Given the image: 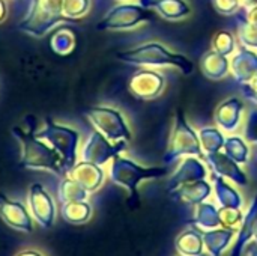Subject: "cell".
<instances>
[{"label": "cell", "instance_id": "20", "mask_svg": "<svg viewBox=\"0 0 257 256\" xmlns=\"http://www.w3.org/2000/svg\"><path fill=\"white\" fill-rule=\"evenodd\" d=\"M50 48L60 56L69 54L75 48V35L69 27H60L50 39Z\"/></svg>", "mask_w": 257, "mask_h": 256}, {"label": "cell", "instance_id": "26", "mask_svg": "<svg viewBox=\"0 0 257 256\" xmlns=\"http://www.w3.org/2000/svg\"><path fill=\"white\" fill-rule=\"evenodd\" d=\"M212 50L223 54V56H230L235 51V39L230 32L221 30L218 32L214 39H212Z\"/></svg>", "mask_w": 257, "mask_h": 256}, {"label": "cell", "instance_id": "5", "mask_svg": "<svg viewBox=\"0 0 257 256\" xmlns=\"http://www.w3.org/2000/svg\"><path fill=\"white\" fill-rule=\"evenodd\" d=\"M181 155L203 157V152H202L199 134L190 127L184 113L178 112L175 125H173V130H172V134L169 139V148L164 155V161L166 163L175 161Z\"/></svg>", "mask_w": 257, "mask_h": 256}, {"label": "cell", "instance_id": "18", "mask_svg": "<svg viewBox=\"0 0 257 256\" xmlns=\"http://www.w3.org/2000/svg\"><path fill=\"white\" fill-rule=\"evenodd\" d=\"M200 66L203 74L211 80H221L230 71V62L227 60V56H223L214 50L208 51L202 57Z\"/></svg>", "mask_w": 257, "mask_h": 256}, {"label": "cell", "instance_id": "35", "mask_svg": "<svg viewBox=\"0 0 257 256\" xmlns=\"http://www.w3.org/2000/svg\"><path fill=\"white\" fill-rule=\"evenodd\" d=\"M248 84H250V86H251L253 89H256V91H257V72L254 74V77L251 78V81H250Z\"/></svg>", "mask_w": 257, "mask_h": 256}, {"label": "cell", "instance_id": "7", "mask_svg": "<svg viewBox=\"0 0 257 256\" xmlns=\"http://www.w3.org/2000/svg\"><path fill=\"white\" fill-rule=\"evenodd\" d=\"M154 14L143 5L122 3L113 8L98 24V30H123L139 26L140 23L151 21Z\"/></svg>", "mask_w": 257, "mask_h": 256}, {"label": "cell", "instance_id": "33", "mask_svg": "<svg viewBox=\"0 0 257 256\" xmlns=\"http://www.w3.org/2000/svg\"><path fill=\"white\" fill-rule=\"evenodd\" d=\"M17 256H42L41 253L35 252V250H24V252H20Z\"/></svg>", "mask_w": 257, "mask_h": 256}, {"label": "cell", "instance_id": "32", "mask_svg": "<svg viewBox=\"0 0 257 256\" xmlns=\"http://www.w3.org/2000/svg\"><path fill=\"white\" fill-rule=\"evenodd\" d=\"M6 12H8L6 3H5V0H0V23L6 18Z\"/></svg>", "mask_w": 257, "mask_h": 256}, {"label": "cell", "instance_id": "15", "mask_svg": "<svg viewBox=\"0 0 257 256\" xmlns=\"http://www.w3.org/2000/svg\"><path fill=\"white\" fill-rule=\"evenodd\" d=\"M66 175L71 177L72 180H75L87 192L96 190L101 186L102 178H104V174L98 164H93V163H89L84 160L81 163H77Z\"/></svg>", "mask_w": 257, "mask_h": 256}, {"label": "cell", "instance_id": "2", "mask_svg": "<svg viewBox=\"0 0 257 256\" xmlns=\"http://www.w3.org/2000/svg\"><path fill=\"white\" fill-rule=\"evenodd\" d=\"M116 57L122 62L142 66H166L172 65L181 69L185 75L193 72V63L182 54L172 53L160 42H148L140 47L117 53Z\"/></svg>", "mask_w": 257, "mask_h": 256}, {"label": "cell", "instance_id": "14", "mask_svg": "<svg viewBox=\"0 0 257 256\" xmlns=\"http://www.w3.org/2000/svg\"><path fill=\"white\" fill-rule=\"evenodd\" d=\"M242 109H244V103L239 98L232 97V98L224 100L215 110L217 125L226 133L236 131V128L241 124Z\"/></svg>", "mask_w": 257, "mask_h": 256}, {"label": "cell", "instance_id": "13", "mask_svg": "<svg viewBox=\"0 0 257 256\" xmlns=\"http://www.w3.org/2000/svg\"><path fill=\"white\" fill-rule=\"evenodd\" d=\"M230 71L233 78L239 83H250L257 72V53L253 48L241 47L230 60Z\"/></svg>", "mask_w": 257, "mask_h": 256}, {"label": "cell", "instance_id": "3", "mask_svg": "<svg viewBox=\"0 0 257 256\" xmlns=\"http://www.w3.org/2000/svg\"><path fill=\"white\" fill-rule=\"evenodd\" d=\"M63 0H29V11L18 29L33 38L48 33L56 24L66 21L63 17Z\"/></svg>", "mask_w": 257, "mask_h": 256}, {"label": "cell", "instance_id": "10", "mask_svg": "<svg viewBox=\"0 0 257 256\" xmlns=\"http://www.w3.org/2000/svg\"><path fill=\"white\" fill-rule=\"evenodd\" d=\"M164 77L152 69H143L136 72L130 80V91L139 100H154L164 89Z\"/></svg>", "mask_w": 257, "mask_h": 256}, {"label": "cell", "instance_id": "21", "mask_svg": "<svg viewBox=\"0 0 257 256\" xmlns=\"http://www.w3.org/2000/svg\"><path fill=\"white\" fill-rule=\"evenodd\" d=\"M199 139H200L202 149L206 154L218 152L221 148H224V142H226V137L218 128H202L199 133Z\"/></svg>", "mask_w": 257, "mask_h": 256}, {"label": "cell", "instance_id": "31", "mask_svg": "<svg viewBox=\"0 0 257 256\" xmlns=\"http://www.w3.org/2000/svg\"><path fill=\"white\" fill-rule=\"evenodd\" d=\"M241 89H242V94L247 97V98H250L251 101H254L257 104V91L256 89H253L248 83H244V84H241Z\"/></svg>", "mask_w": 257, "mask_h": 256}, {"label": "cell", "instance_id": "23", "mask_svg": "<svg viewBox=\"0 0 257 256\" xmlns=\"http://www.w3.org/2000/svg\"><path fill=\"white\" fill-rule=\"evenodd\" d=\"M89 214H90V208L83 201L66 202L62 205V216L69 223H81L87 220Z\"/></svg>", "mask_w": 257, "mask_h": 256}, {"label": "cell", "instance_id": "9", "mask_svg": "<svg viewBox=\"0 0 257 256\" xmlns=\"http://www.w3.org/2000/svg\"><path fill=\"white\" fill-rule=\"evenodd\" d=\"M164 174H166V169H157V167L146 169L120 155H116L111 163V178L117 181L119 184L130 187L131 190H134V187L137 186L140 180L160 177Z\"/></svg>", "mask_w": 257, "mask_h": 256}, {"label": "cell", "instance_id": "30", "mask_svg": "<svg viewBox=\"0 0 257 256\" xmlns=\"http://www.w3.org/2000/svg\"><path fill=\"white\" fill-rule=\"evenodd\" d=\"M238 18L245 20V21H248L251 24H257V5L247 8L245 15H238Z\"/></svg>", "mask_w": 257, "mask_h": 256}, {"label": "cell", "instance_id": "34", "mask_svg": "<svg viewBox=\"0 0 257 256\" xmlns=\"http://www.w3.org/2000/svg\"><path fill=\"white\" fill-rule=\"evenodd\" d=\"M241 2H242V5H244L245 8H250V6L257 5V0H241Z\"/></svg>", "mask_w": 257, "mask_h": 256}, {"label": "cell", "instance_id": "1", "mask_svg": "<svg viewBox=\"0 0 257 256\" xmlns=\"http://www.w3.org/2000/svg\"><path fill=\"white\" fill-rule=\"evenodd\" d=\"M33 130L35 125L30 131H24L20 127L12 128V134L21 148L20 167L32 170H51L54 174L63 175L65 172L60 155L45 140L39 139Z\"/></svg>", "mask_w": 257, "mask_h": 256}, {"label": "cell", "instance_id": "19", "mask_svg": "<svg viewBox=\"0 0 257 256\" xmlns=\"http://www.w3.org/2000/svg\"><path fill=\"white\" fill-rule=\"evenodd\" d=\"M206 175V167L197 158L188 157L179 167L178 174L173 177V184H184L193 180H202Z\"/></svg>", "mask_w": 257, "mask_h": 256}, {"label": "cell", "instance_id": "6", "mask_svg": "<svg viewBox=\"0 0 257 256\" xmlns=\"http://www.w3.org/2000/svg\"><path fill=\"white\" fill-rule=\"evenodd\" d=\"M84 116L90 121V124L102 133L108 140H130L131 130L123 118V115L113 107H92L84 112Z\"/></svg>", "mask_w": 257, "mask_h": 256}, {"label": "cell", "instance_id": "29", "mask_svg": "<svg viewBox=\"0 0 257 256\" xmlns=\"http://www.w3.org/2000/svg\"><path fill=\"white\" fill-rule=\"evenodd\" d=\"M241 0H214V6L215 9L223 14V15H230L235 14L239 6H241Z\"/></svg>", "mask_w": 257, "mask_h": 256}, {"label": "cell", "instance_id": "27", "mask_svg": "<svg viewBox=\"0 0 257 256\" xmlns=\"http://www.w3.org/2000/svg\"><path fill=\"white\" fill-rule=\"evenodd\" d=\"M238 33H239V39L244 47H248L253 50L257 48V24H251V23L239 18Z\"/></svg>", "mask_w": 257, "mask_h": 256}, {"label": "cell", "instance_id": "28", "mask_svg": "<svg viewBox=\"0 0 257 256\" xmlns=\"http://www.w3.org/2000/svg\"><path fill=\"white\" fill-rule=\"evenodd\" d=\"M244 137L248 142L257 143V109H251L245 119V128H244Z\"/></svg>", "mask_w": 257, "mask_h": 256}, {"label": "cell", "instance_id": "24", "mask_svg": "<svg viewBox=\"0 0 257 256\" xmlns=\"http://www.w3.org/2000/svg\"><path fill=\"white\" fill-rule=\"evenodd\" d=\"M224 149H226V154L230 158H233L236 163H247L248 155H250V149L241 137H238V136L226 137Z\"/></svg>", "mask_w": 257, "mask_h": 256}, {"label": "cell", "instance_id": "8", "mask_svg": "<svg viewBox=\"0 0 257 256\" xmlns=\"http://www.w3.org/2000/svg\"><path fill=\"white\" fill-rule=\"evenodd\" d=\"M125 148H126V140H119L116 145H111V140H108L98 130H95L87 137L81 151V157L84 161L101 166L107 163L110 158L119 155V152H122Z\"/></svg>", "mask_w": 257, "mask_h": 256}, {"label": "cell", "instance_id": "25", "mask_svg": "<svg viewBox=\"0 0 257 256\" xmlns=\"http://www.w3.org/2000/svg\"><path fill=\"white\" fill-rule=\"evenodd\" d=\"M89 8H90V0H63L62 11H63L65 20L72 21L86 15Z\"/></svg>", "mask_w": 257, "mask_h": 256}, {"label": "cell", "instance_id": "17", "mask_svg": "<svg viewBox=\"0 0 257 256\" xmlns=\"http://www.w3.org/2000/svg\"><path fill=\"white\" fill-rule=\"evenodd\" d=\"M206 161L209 163V166L212 169H215L217 174H221V175H226L235 181H238L239 184H245V175L244 172L239 169L238 163L230 158L227 154H221L220 151L218 152H214V154H206Z\"/></svg>", "mask_w": 257, "mask_h": 256}, {"label": "cell", "instance_id": "4", "mask_svg": "<svg viewBox=\"0 0 257 256\" xmlns=\"http://www.w3.org/2000/svg\"><path fill=\"white\" fill-rule=\"evenodd\" d=\"M36 136L45 140L62 158L63 172L68 174L77 163V146L80 136L75 130L56 124L51 118H45L44 128Z\"/></svg>", "mask_w": 257, "mask_h": 256}, {"label": "cell", "instance_id": "11", "mask_svg": "<svg viewBox=\"0 0 257 256\" xmlns=\"http://www.w3.org/2000/svg\"><path fill=\"white\" fill-rule=\"evenodd\" d=\"M29 207L32 216L42 228H50L53 225L54 204L41 184H32L29 187Z\"/></svg>", "mask_w": 257, "mask_h": 256}, {"label": "cell", "instance_id": "12", "mask_svg": "<svg viewBox=\"0 0 257 256\" xmlns=\"http://www.w3.org/2000/svg\"><path fill=\"white\" fill-rule=\"evenodd\" d=\"M0 219L11 228L21 232H32V219L26 207L20 202L8 199L3 193H0Z\"/></svg>", "mask_w": 257, "mask_h": 256}, {"label": "cell", "instance_id": "16", "mask_svg": "<svg viewBox=\"0 0 257 256\" xmlns=\"http://www.w3.org/2000/svg\"><path fill=\"white\" fill-rule=\"evenodd\" d=\"M140 5L155 9L167 20H182L191 12V8L185 0H142Z\"/></svg>", "mask_w": 257, "mask_h": 256}, {"label": "cell", "instance_id": "22", "mask_svg": "<svg viewBox=\"0 0 257 256\" xmlns=\"http://www.w3.org/2000/svg\"><path fill=\"white\" fill-rule=\"evenodd\" d=\"M86 192L87 190L83 189L75 180H72L71 177H66L59 187V199L62 204L83 201L86 198Z\"/></svg>", "mask_w": 257, "mask_h": 256}]
</instances>
